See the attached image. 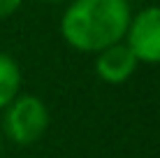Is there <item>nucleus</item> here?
Wrapping results in <instances>:
<instances>
[{
  "mask_svg": "<svg viewBox=\"0 0 160 158\" xmlns=\"http://www.w3.org/2000/svg\"><path fill=\"white\" fill-rule=\"evenodd\" d=\"M130 19L128 0H72L60 33L77 51H102L125 37Z\"/></svg>",
  "mask_w": 160,
  "mask_h": 158,
  "instance_id": "f257e3e1",
  "label": "nucleus"
},
{
  "mask_svg": "<svg viewBox=\"0 0 160 158\" xmlns=\"http://www.w3.org/2000/svg\"><path fill=\"white\" fill-rule=\"evenodd\" d=\"M49 126V112L44 102L35 95L14 98L5 114V133L14 144L28 146L44 135Z\"/></svg>",
  "mask_w": 160,
  "mask_h": 158,
  "instance_id": "f03ea898",
  "label": "nucleus"
},
{
  "mask_svg": "<svg viewBox=\"0 0 160 158\" xmlns=\"http://www.w3.org/2000/svg\"><path fill=\"white\" fill-rule=\"evenodd\" d=\"M125 37L137 61L160 63V7H146L130 19Z\"/></svg>",
  "mask_w": 160,
  "mask_h": 158,
  "instance_id": "7ed1b4c3",
  "label": "nucleus"
},
{
  "mask_svg": "<svg viewBox=\"0 0 160 158\" xmlns=\"http://www.w3.org/2000/svg\"><path fill=\"white\" fill-rule=\"evenodd\" d=\"M137 63L139 61H137L135 54L130 51V47L116 42V44L98 51L95 72H98V77L102 81H107V84H121V81H125L137 70Z\"/></svg>",
  "mask_w": 160,
  "mask_h": 158,
  "instance_id": "20e7f679",
  "label": "nucleus"
},
{
  "mask_svg": "<svg viewBox=\"0 0 160 158\" xmlns=\"http://www.w3.org/2000/svg\"><path fill=\"white\" fill-rule=\"evenodd\" d=\"M21 89V70L14 58L0 54V110L7 107Z\"/></svg>",
  "mask_w": 160,
  "mask_h": 158,
  "instance_id": "39448f33",
  "label": "nucleus"
},
{
  "mask_svg": "<svg viewBox=\"0 0 160 158\" xmlns=\"http://www.w3.org/2000/svg\"><path fill=\"white\" fill-rule=\"evenodd\" d=\"M19 7H21V0H0V19L14 14Z\"/></svg>",
  "mask_w": 160,
  "mask_h": 158,
  "instance_id": "423d86ee",
  "label": "nucleus"
},
{
  "mask_svg": "<svg viewBox=\"0 0 160 158\" xmlns=\"http://www.w3.org/2000/svg\"><path fill=\"white\" fill-rule=\"evenodd\" d=\"M44 3H65V0H44Z\"/></svg>",
  "mask_w": 160,
  "mask_h": 158,
  "instance_id": "0eeeda50",
  "label": "nucleus"
}]
</instances>
